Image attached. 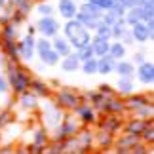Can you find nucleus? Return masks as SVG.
Instances as JSON below:
<instances>
[{
  "label": "nucleus",
  "mask_w": 154,
  "mask_h": 154,
  "mask_svg": "<svg viewBox=\"0 0 154 154\" xmlns=\"http://www.w3.org/2000/svg\"><path fill=\"white\" fill-rule=\"evenodd\" d=\"M63 36L69 40L74 50H80V48H84V46H88L91 42V32L76 17L74 19H67V23L63 27Z\"/></svg>",
  "instance_id": "obj_1"
},
{
  "label": "nucleus",
  "mask_w": 154,
  "mask_h": 154,
  "mask_svg": "<svg viewBox=\"0 0 154 154\" xmlns=\"http://www.w3.org/2000/svg\"><path fill=\"white\" fill-rule=\"evenodd\" d=\"M6 78H8V82H10V90H14V93L19 95V93L29 90L32 76L29 74V70L23 69L21 65L10 61L8 65H6Z\"/></svg>",
  "instance_id": "obj_2"
},
{
  "label": "nucleus",
  "mask_w": 154,
  "mask_h": 154,
  "mask_svg": "<svg viewBox=\"0 0 154 154\" xmlns=\"http://www.w3.org/2000/svg\"><path fill=\"white\" fill-rule=\"evenodd\" d=\"M80 103H82V97L70 88H63L55 93V105L61 106L63 110H74Z\"/></svg>",
  "instance_id": "obj_3"
},
{
  "label": "nucleus",
  "mask_w": 154,
  "mask_h": 154,
  "mask_svg": "<svg viewBox=\"0 0 154 154\" xmlns=\"http://www.w3.org/2000/svg\"><path fill=\"white\" fill-rule=\"evenodd\" d=\"M76 133H78V122L72 116H63L59 126H55V133H53L51 141H65V139L72 137Z\"/></svg>",
  "instance_id": "obj_4"
},
{
  "label": "nucleus",
  "mask_w": 154,
  "mask_h": 154,
  "mask_svg": "<svg viewBox=\"0 0 154 154\" xmlns=\"http://www.w3.org/2000/svg\"><path fill=\"white\" fill-rule=\"evenodd\" d=\"M59 29H61L59 21L53 15L40 17V21L36 23V31L40 32V36H46V38H53L55 34H59Z\"/></svg>",
  "instance_id": "obj_5"
},
{
  "label": "nucleus",
  "mask_w": 154,
  "mask_h": 154,
  "mask_svg": "<svg viewBox=\"0 0 154 154\" xmlns=\"http://www.w3.org/2000/svg\"><path fill=\"white\" fill-rule=\"evenodd\" d=\"M34 44H36V38L31 36V34H27L23 40L17 42V51H19V57L23 59V61H31V59H34V55H36Z\"/></svg>",
  "instance_id": "obj_6"
},
{
  "label": "nucleus",
  "mask_w": 154,
  "mask_h": 154,
  "mask_svg": "<svg viewBox=\"0 0 154 154\" xmlns=\"http://www.w3.org/2000/svg\"><path fill=\"white\" fill-rule=\"evenodd\" d=\"M74 112L78 114V120L84 124V126H91V124L97 122V110L93 109L90 103H80L74 109Z\"/></svg>",
  "instance_id": "obj_7"
},
{
  "label": "nucleus",
  "mask_w": 154,
  "mask_h": 154,
  "mask_svg": "<svg viewBox=\"0 0 154 154\" xmlns=\"http://www.w3.org/2000/svg\"><path fill=\"white\" fill-rule=\"evenodd\" d=\"M135 74H137V80L141 84L152 86V82H154V65H152V61H143L141 65H137Z\"/></svg>",
  "instance_id": "obj_8"
},
{
  "label": "nucleus",
  "mask_w": 154,
  "mask_h": 154,
  "mask_svg": "<svg viewBox=\"0 0 154 154\" xmlns=\"http://www.w3.org/2000/svg\"><path fill=\"white\" fill-rule=\"evenodd\" d=\"M63 109L61 106H57L55 103H50V105H46L44 106V120L48 122V126L50 128H55L59 126V122L63 120Z\"/></svg>",
  "instance_id": "obj_9"
},
{
  "label": "nucleus",
  "mask_w": 154,
  "mask_h": 154,
  "mask_svg": "<svg viewBox=\"0 0 154 154\" xmlns=\"http://www.w3.org/2000/svg\"><path fill=\"white\" fill-rule=\"evenodd\" d=\"M101 112H105V114H124L126 112V105L116 95H110V97H105Z\"/></svg>",
  "instance_id": "obj_10"
},
{
  "label": "nucleus",
  "mask_w": 154,
  "mask_h": 154,
  "mask_svg": "<svg viewBox=\"0 0 154 154\" xmlns=\"http://www.w3.org/2000/svg\"><path fill=\"white\" fill-rule=\"evenodd\" d=\"M122 126H124V122H122L120 114H106V116H105V120H103V122H99V128H101L103 131L112 133V135L120 131Z\"/></svg>",
  "instance_id": "obj_11"
},
{
  "label": "nucleus",
  "mask_w": 154,
  "mask_h": 154,
  "mask_svg": "<svg viewBox=\"0 0 154 154\" xmlns=\"http://www.w3.org/2000/svg\"><path fill=\"white\" fill-rule=\"evenodd\" d=\"M129 32H131V36L135 42L139 44H145L150 40V34H149V29H146V23L145 21H137L135 25L129 27Z\"/></svg>",
  "instance_id": "obj_12"
},
{
  "label": "nucleus",
  "mask_w": 154,
  "mask_h": 154,
  "mask_svg": "<svg viewBox=\"0 0 154 154\" xmlns=\"http://www.w3.org/2000/svg\"><path fill=\"white\" fill-rule=\"evenodd\" d=\"M114 65H116V59L110 53L97 57V74H112L114 72Z\"/></svg>",
  "instance_id": "obj_13"
},
{
  "label": "nucleus",
  "mask_w": 154,
  "mask_h": 154,
  "mask_svg": "<svg viewBox=\"0 0 154 154\" xmlns=\"http://www.w3.org/2000/svg\"><path fill=\"white\" fill-rule=\"evenodd\" d=\"M78 14V4L74 0H59V15L63 19H74Z\"/></svg>",
  "instance_id": "obj_14"
},
{
  "label": "nucleus",
  "mask_w": 154,
  "mask_h": 154,
  "mask_svg": "<svg viewBox=\"0 0 154 154\" xmlns=\"http://www.w3.org/2000/svg\"><path fill=\"white\" fill-rule=\"evenodd\" d=\"M51 48L59 53V57H65V55H69V53L72 51L70 42L65 36H61V34H55V36L51 38Z\"/></svg>",
  "instance_id": "obj_15"
},
{
  "label": "nucleus",
  "mask_w": 154,
  "mask_h": 154,
  "mask_svg": "<svg viewBox=\"0 0 154 154\" xmlns=\"http://www.w3.org/2000/svg\"><path fill=\"white\" fill-rule=\"evenodd\" d=\"M90 44L93 48V55L95 57H101V55H105V53H109V48H110V40L109 38H103V36L93 34Z\"/></svg>",
  "instance_id": "obj_16"
},
{
  "label": "nucleus",
  "mask_w": 154,
  "mask_h": 154,
  "mask_svg": "<svg viewBox=\"0 0 154 154\" xmlns=\"http://www.w3.org/2000/svg\"><path fill=\"white\" fill-rule=\"evenodd\" d=\"M114 72L118 76H126V78H133L135 76V65L128 59H118L114 65Z\"/></svg>",
  "instance_id": "obj_17"
},
{
  "label": "nucleus",
  "mask_w": 154,
  "mask_h": 154,
  "mask_svg": "<svg viewBox=\"0 0 154 154\" xmlns=\"http://www.w3.org/2000/svg\"><path fill=\"white\" fill-rule=\"evenodd\" d=\"M80 59L78 55H76V51H70L69 55L61 57V69L65 70V72H76V70L80 69Z\"/></svg>",
  "instance_id": "obj_18"
},
{
  "label": "nucleus",
  "mask_w": 154,
  "mask_h": 154,
  "mask_svg": "<svg viewBox=\"0 0 154 154\" xmlns=\"http://www.w3.org/2000/svg\"><path fill=\"white\" fill-rule=\"evenodd\" d=\"M124 105H126V110H137L145 105H150V99L146 95H133V93H129L128 99L124 101Z\"/></svg>",
  "instance_id": "obj_19"
},
{
  "label": "nucleus",
  "mask_w": 154,
  "mask_h": 154,
  "mask_svg": "<svg viewBox=\"0 0 154 154\" xmlns=\"http://www.w3.org/2000/svg\"><path fill=\"white\" fill-rule=\"evenodd\" d=\"M93 135L90 129H78V133H76V139H78V145H80V150L78 152H88L91 149V145H93Z\"/></svg>",
  "instance_id": "obj_20"
},
{
  "label": "nucleus",
  "mask_w": 154,
  "mask_h": 154,
  "mask_svg": "<svg viewBox=\"0 0 154 154\" xmlns=\"http://www.w3.org/2000/svg\"><path fill=\"white\" fill-rule=\"evenodd\" d=\"M29 90H31L36 97H50V95H51L50 86L46 84V82H42L40 78H32V80H31V86H29Z\"/></svg>",
  "instance_id": "obj_21"
},
{
  "label": "nucleus",
  "mask_w": 154,
  "mask_h": 154,
  "mask_svg": "<svg viewBox=\"0 0 154 154\" xmlns=\"http://www.w3.org/2000/svg\"><path fill=\"white\" fill-rule=\"evenodd\" d=\"M19 103H21V106L25 110H36L38 109V97L34 95L31 90L19 93Z\"/></svg>",
  "instance_id": "obj_22"
},
{
  "label": "nucleus",
  "mask_w": 154,
  "mask_h": 154,
  "mask_svg": "<svg viewBox=\"0 0 154 154\" xmlns=\"http://www.w3.org/2000/svg\"><path fill=\"white\" fill-rule=\"evenodd\" d=\"M135 91V84H133V78H126V76H120L116 82V93L118 95H124L128 97L129 93Z\"/></svg>",
  "instance_id": "obj_23"
},
{
  "label": "nucleus",
  "mask_w": 154,
  "mask_h": 154,
  "mask_svg": "<svg viewBox=\"0 0 154 154\" xmlns=\"http://www.w3.org/2000/svg\"><path fill=\"white\" fill-rule=\"evenodd\" d=\"M146 124H149V120H145V118H133V120L126 122L124 129H126V133H131V135H137V137H139Z\"/></svg>",
  "instance_id": "obj_24"
},
{
  "label": "nucleus",
  "mask_w": 154,
  "mask_h": 154,
  "mask_svg": "<svg viewBox=\"0 0 154 154\" xmlns=\"http://www.w3.org/2000/svg\"><path fill=\"white\" fill-rule=\"evenodd\" d=\"M2 50H4L6 55H8L10 61H14V63H19V61H21L19 51H17V42H15V40H4V38H2Z\"/></svg>",
  "instance_id": "obj_25"
},
{
  "label": "nucleus",
  "mask_w": 154,
  "mask_h": 154,
  "mask_svg": "<svg viewBox=\"0 0 154 154\" xmlns=\"http://www.w3.org/2000/svg\"><path fill=\"white\" fill-rule=\"evenodd\" d=\"M124 21L128 23V27L135 25L137 21H143V8H141V6H133V8L126 10V15H124Z\"/></svg>",
  "instance_id": "obj_26"
},
{
  "label": "nucleus",
  "mask_w": 154,
  "mask_h": 154,
  "mask_svg": "<svg viewBox=\"0 0 154 154\" xmlns=\"http://www.w3.org/2000/svg\"><path fill=\"white\" fill-rule=\"evenodd\" d=\"M128 29H129V27H128V23L124 21V17H118V19L110 25V34H112L110 40H120V38H122V34L126 32Z\"/></svg>",
  "instance_id": "obj_27"
},
{
  "label": "nucleus",
  "mask_w": 154,
  "mask_h": 154,
  "mask_svg": "<svg viewBox=\"0 0 154 154\" xmlns=\"http://www.w3.org/2000/svg\"><path fill=\"white\" fill-rule=\"evenodd\" d=\"M126 51H128V46L122 42V40H110V48H109V53L116 59H124L126 57Z\"/></svg>",
  "instance_id": "obj_28"
},
{
  "label": "nucleus",
  "mask_w": 154,
  "mask_h": 154,
  "mask_svg": "<svg viewBox=\"0 0 154 154\" xmlns=\"http://www.w3.org/2000/svg\"><path fill=\"white\" fill-rule=\"evenodd\" d=\"M139 141H141V139L137 137V135H131V133H126V135H122V137H120V139H118V141L114 139V145H116V146H124V149H129V150H131V149H133V146H135V145H137V143H139Z\"/></svg>",
  "instance_id": "obj_29"
},
{
  "label": "nucleus",
  "mask_w": 154,
  "mask_h": 154,
  "mask_svg": "<svg viewBox=\"0 0 154 154\" xmlns=\"http://www.w3.org/2000/svg\"><path fill=\"white\" fill-rule=\"evenodd\" d=\"M93 139L97 141V146H101V149H110V146L114 145V135L109 133V131H103V129H101V133H97Z\"/></svg>",
  "instance_id": "obj_30"
},
{
  "label": "nucleus",
  "mask_w": 154,
  "mask_h": 154,
  "mask_svg": "<svg viewBox=\"0 0 154 154\" xmlns=\"http://www.w3.org/2000/svg\"><path fill=\"white\" fill-rule=\"evenodd\" d=\"M38 57H40V61H42L46 67H53V65H57L59 59H61V57H59V53L53 50V48L48 50V51H44L42 55H38Z\"/></svg>",
  "instance_id": "obj_31"
},
{
  "label": "nucleus",
  "mask_w": 154,
  "mask_h": 154,
  "mask_svg": "<svg viewBox=\"0 0 154 154\" xmlns=\"http://www.w3.org/2000/svg\"><path fill=\"white\" fill-rule=\"evenodd\" d=\"M0 36H2L4 40H15V38H17V25H14L11 21L6 23V25H2Z\"/></svg>",
  "instance_id": "obj_32"
},
{
  "label": "nucleus",
  "mask_w": 154,
  "mask_h": 154,
  "mask_svg": "<svg viewBox=\"0 0 154 154\" xmlns=\"http://www.w3.org/2000/svg\"><path fill=\"white\" fill-rule=\"evenodd\" d=\"M80 69L84 74H97V57H90L80 63Z\"/></svg>",
  "instance_id": "obj_33"
},
{
  "label": "nucleus",
  "mask_w": 154,
  "mask_h": 154,
  "mask_svg": "<svg viewBox=\"0 0 154 154\" xmlns=\"http://www.w3.org/2000/svg\"><path fill=\"white\" fill-rule=\"evenodd\" d=\"M139 139L143 141V143H146V145H152V141H154V126H152V120L145 126V129L139 135Z\"/></svg>",
  "instance_id": "obj_34"
},
{
  "label": "nucleus",
  "mask_w": 154,
  "mask_h": 154,
  "mask_svg": "<svg viewBox=\"0 0 154 154\" xmlns=\"http://www.w3.org/2000/svg\"><path fill=\"white\" fill-rule=\"evenodd\" d=\"M34 50H36V55H42L44 51L51 50V38H46V36H40L34 44Z\"/></svg>",
  "instance_id": "obj_35"
},
{
  "label": "nucleus",
  "mask_w": 154,
  "mask_h": 154,
  "mask_svg": "<svg viewBox=\"0 0 154 154\" xmlns=\"http://www.w3.org/2000/svg\"><path fill=\"white\" fill-rule=\"evenodd\" d=\"M48 141H50V135H48V129H46V128H40V129L34 131V143H36V145L46 146Z\"/></svg>",
  "instance_id": "obj_36"
},
{
  "label": "nucleus",
  "mask_w": 154,
  "mask_h": 154,
  "mask_svg": "<svg viewBox=\"0 0 154 154\" xmlns=\"http://www.w3.org/2000/svg\"><path fill=\"white\" fill-rule=\"evenodd\" d=\"M97 34V36H103V38H109L110 40V25H106V23H103L101 19H99V23H97V27H95V31H93Z\"/></svg>",
  "instance_id": "obj_37"
},
{
  "label": "nucleus",
  "mask_w": 154,
  "mask_h": 154,
  "mask_svg": "<svg viewBox=\"0 0 154 154\" xmlns=\"http://www.w3.org/2000/svg\"><path fill=\"white\" fill-rule=\"evenodd\" d=\"M135 112V116L137 118H145V120H150L152 118V103L150 105H145V106H141V109H137V110H133Z\"/></svg>",
  "instance_id": "obj_38"
},
{
  "label": "nucleus",
  "mask_w": 154,
  "mask_h": 154,
  "mask_svg": "<svg viewBox=\"0 0 154 154\" xmlns=\"http://www.w3.org/2000/svg\"><path fill=\"white\" fill-rule=\"evenodd\" d=\"M74 51H76V55H78L80 61H86V59H90V57H95L93 55L91 44H88V46H84V48H80V50H74Z\"/></svg>",
  "instance_id": "obj_39"
},
{
  "label": "nucleus",
  "mask_w": 154,
  "mask_h": 154,
  "mask_svg": "<svg viewBox=\"0 0 154 154\" xmlns=\"http://www.w3.org/2000/svg\"><path fill=\"white\" fill-rule=\"evenodd\" d=\"M11 122H14V114H11V110H0V129L8 128Z\"/></svg>",
  "instance_id": "obj_40"
},
{
  "label": "nucleus",
  "mask_w": 154,
  "mask_h": 154,
  "mask_svg": "<svg viewBox=\"0 0 154 154\" xmlns=\"http://www.w3.org/2000/svg\"><path fill=\"white\" fill-rule=\"evenodd\" d=\"M46 152H50V154L65 152V145H63V141H53L51 145H46Z\"/></svg>",
  "instance_id": "obj_41"
},
{
  "label": "nucleus",
  "mask_w": 154,
  "mask_h": 154,
  "mask_svg": "<svg viewBox=\"0 0 154 154\" xmlns=\"http://www.w3.org/2000/svg\"><path fill=\"white\" fill-rule=\"evenodd\" d=\"M91 4H95L101 11H106V10H110L112 6H114V2L116 0H90Z\"/></svg>",
  "instance_id": "obj_42"
},
{
  "label": "nucleus",
  "mask_w": 154,
  "mask_h": 154,
  "mask_svg": "<svg viewBox=\"0 0 154 154\" xmlns=\"http://www.w3.org/2000/svg\"><path fill=\"white\" fill-rule=\"evenodd\" d=\"M36 11H38V14L42 15V17H46V15H53V8H51L50 4H44V2H42V4H38Z\"/></svg>",
  "instance_id": "obj_43"
},
{
  "label": "nucleus",
  "mask_w": 154,
  "mask_h": 154,
  "mask_svg": "<svg viewBox=\"0 0 154 154\" xmlns=\"http://www.w3.org/2000/svg\"><path fill=\"white\" fill-rule=\"evenodd\" d=\"M116 19H118V17L112 14L110 10H106V11H103V14H101V21H103V23H106V25H112V23H114Z\"/></svg>",
  "instance_id": "obj_44"
},
{
  "label": "nucleus",
  "mask_w": 154,
  "mask_h": 154,
  "mask_svg": "<svg viewBox=\"0 0 154 154\" xmlns=\"http://www.w3.org/2000/svg\"><path fill=\"white\" fill-rule=\"evenodd\" d=\"M99 93H103L105 97H110V95H116V90L109 84H101L99 86Z\"/></svg>",
  "instance_id": "obj_45"
},
{
  "label": "nucleus",
  "mask_w": 154,
  "mask_h": 154,
  "mask_svg": "<svg viewBox=\"0 0 154 154\" xmlns=\"http://www.w3.org/2000/svg\"><path fill=\"white\" fill-rule=\"evenodd\" d=\"M25 17H27V14H23L21 10H15V14H11V23H14V25H19L21 21H25Z\"/></svg>",
  "instance_id": "obj_46"
},
{
  "label": "nucleus",
  "mask_w": 154,
  "mask_h": 154,
  "mask_svg": "<svg viewBox=\"0 0 154 154\" xmlns=\"http://www.w3.org/2000/svg\"><path fill=\"white\" fill-rule=\"evenodd\" d=\"M131 152H133V154H146V152H149V145H146V143H141V141H139V143L131 149Z\"/></svg>",
  "instance_id": "obj_47"
},
{
  "label": "nucleus",
  "mask_w": 154,
  "mask_h": 154,
  "mask_svg": "<svg viewBox=\"0 0 154 154\" xmlns=\"http://www.w3.org/2000/svg\"><path fill=\"white\" fill-rule=\"evenodd\" d=\"M110 11H112L116 17H124V15H126V8H124L122 4H118V2H114V6L110 8Z\"/></svg>",
  "instance_id": "obj_48"
},
{
  "label": "nucleus",
  "mask_w": 154,
  "mask_h": 154,
  "mask_svg": "<svg viewBox=\"0 0 154 154\" xmlns=\"http://www.w3.org/2000/svg\"><path fill=\"white\" fill-rule=\"evenodd\" d=\"M10 91V82L6 78V74H0V93Z\"/></svg>",
  "instance_id": "obj_49"
},
{
  "label": "nucleus",
  "mask_w": 154,
  "mask_h": 154,
  "mask_svg": "<svg viewBox=\"0 0 154 154\" xmlns=\"http://www.w3.org/2000/svg\"><path fill=\"white\" fill-rule=\"evenodd\" d=\"M120 40H122V42L126 44V46H133V44H135V40H133V36H131V32H129V29L122 34V38H120Z\"/></svg>",
  "instance_id": "obj_50"
},
{
  "label": "nucleus",
  "mask_w": 154,
  "mask_h": 154,
  "mask_svg": "<svg viewBox=\"0 0 154 154\" xmlns=\"http://www.w3.org/2000/svg\"><path fill=\"white\" fill-rule=\"evenodd\" d=\"M143 61H146V55H145V51H137V53H135V55H133V65H141V63H143Z\"/></svg>",
  "instance_id": "obj_51"
},
{
  "label": "nucleus",
  "mask_w": 154,
  "mask_h": 154,
  "mask_svg": "<svg viewBox=\"0 0 154 154\" xmlns=\"http://www.w3.org/2000/svg\"><path fill=\"white\" fill-rule=\"evenodd\" d=\"M44 150H46V146L36 145V143H32L31 146H29V152H34V154H40V152H44Z\"/></svg>",
  "instance_id": "obj_52"
},
{
  "label": "nucleus",
  "mask_w": 154,
  "mask_h": 154,
  "mask_svg": "<svg viewBox=\"0 0 154 154\" xmlns=\"http://www.w3.org/2000/svg\"><path fill=\"white\" fill-rule=\"evenodd\" d=\"M11 21V14L10 11H4L2 15H0V25H6V23H10Z\"/></svg>",
  "instance_id": "obj_53"
},
{
  "label": "nucleus",
  "mask_w": 154,
  "mask_h": 154,
  "mask_svg": "<svg viewBox=\"0 0 154 154\" xmlns=\"http://www.w3.org/2000/svg\"><path fill=\"white\" fill-rule=\"evenodd\" d=\"M38 31H36V25H29V29H27V34H31V36H34Z\"/></svg>",
  "instance_id": "obj_54"
},
{
  "label": "nucleus",
  "mask_w": 154,
  "mask_h": 154,
  "mask_svg": "<svg viewBox=\"0 0 154 154\" xmlns=\"http://www.w3.org/2000/svg\"><path fill=\"white\" fill-rule=\"evenodd\" d=\"M44 69H46V65H44V63H40V65H38V67H36V70H38V72H42V70H44Z\"/></svg>",
  "instance_id": "obj_55"
},
{
  "label": "nucleus",
  "mask_w": 154,
  "mask_h": 154,
  "mask_svg": "<svg viewBox=\"0 0 154 154\" xmlns=\"http://www.w3.org/2000/svg\"><path fill=\"white\" fill-rule=\"evenodd\" d=\"M6 2H8V0H0V8H4V6H6Z\"/></svg>",
  "instance_id": "obj_56"
}]
</instances>
